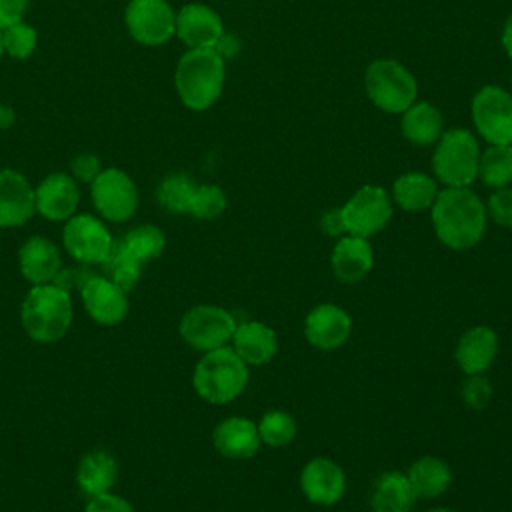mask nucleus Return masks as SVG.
<instances>
[{
    "mask_svg": "<svg viewBox=\"0 0 512 512\" xmlns=\"http://www.w3.org/2000/svg\"><path fill=\"white\" fill-rule=\"evenodd\" d=\"M124 22L130 36L144 46H160L176 34V12L168 0H130Z\"/></svg>",
    "mask_w": 512,
    "mask_h": 512,
    "instance_id": "obj_12",
    "label": "nucleus"
},
{
    "mask_svg": "<svg viewBox=\"0 0 512 512\" xmlns=\"http://www.w3.org/2000/svg\"><path fill=\"white\" fill-rule=\"evenodd\" d=\"M426 512H456V510L446 508V506H434V508H430V510H426Z\"/></svg>",
    "mask_w": 512,
    "mask_h": 512,
    "instance_id": "obj_45",
    "label": "nucleus"
},
{
    "mask_svg": "<svg viewBox=\"0 0 512 512\" xmlns=\"http://www.w3.org/2000/svg\"><path fill=\"white\" fill-rule=\"evenodd\" d=\"M36 196V212L52 222H66L72 218L80 204L78 182L64 174L52 172L34 188Z\"/></svg>",
    "mask_w": 512,
    "mask_h": 512,
    "instance_id": "obj_16",
    "label": "nucleus"
},
{
    "mask_svg": "<svg viewBox=\"0 0 512 512\" xmlns=\"http://www.w3.org/2000/svg\"><path fill=\"white\" fill-rule=\"evenodd\" d=\"M320 230H322L324 236H330V238H340V236L346 234V226H344L340 208L326 210V212L320 216Z\"/></svg>",
    "mask_w": 512,
    "mask_h": 512,
    "instance_id": "obj_41",
    "label": "nucleus"
},
{
    "mask_svg": "<svg viewBox=\"0 0 512 512\" xmlns=\"http://www.w3.org/2000/svg\"><path fill=\"white\" fill-rule=\"evenodd\" d=\"M18 266L32 286L54 282L62 272L60 248L46 236H30L18 250Z\"/></svg>",
    "mask_w": 512,
    "mask_h": 512,
    "instance_id": "obj_20",
    "label": "nucleus"
},
{
    "mask_svg": "<svg viewBox=\"0 0 512 512\" xmlns=\"http://www.w3.org/2000/svg\"><path fill=\"white\" fill-rule=\"evenodd\" d=\"M438 194L436 178L424 172H404L392 184V200L406 212L428 210Z\"/></svg>",
    "mask_w": 512,
    "mask_h": 512,
    "instance_id": "obj_27",
    "label": "nucleus"
},
{
    "mask_svg": "<svg viewBox=\"0 0 512 512\" xmlns=\"http://www.w3.org/2000/svg\"><path fill=\"white\" fill-rule=\"evenodd\" d=\"M194 392L208 404H228L236 400L248 386V366L232 350L222 346L196 362L192 372Z\"/></svg>",
    "mask_w": 512,
    "mask_h": 512,
    "instance_id": "obj_4",
    "label": "nucleus"
},
{
    "mask_svg": "<svg viewBox=\"0 0 512 512\" xmlns=\"http://www.w3.org/2000/svg\"><path fill=\"white\" fill-rule=\"evenodd\" d=\"M232 312L216 304H198L184 312L178 324L180 338L198 352H210L228 346L236 330Z\"/></svg>",
    "mask_w": 512,
    "mask_h": 512,
    "instance_id": "obj_7",
    "label": "nucleus"
},
{
    "mask_svg": "<svg viewBox=\"0 0 512 512\" xmlns=\"http://www.w3.org/2000/svg\"><path fill=\"white\" fill-rule=\"evenodd\" d=\"M346 234L370 238L386 228L392 218V198L376 184L358 188L340 208Z\"/></svg>",
    "mask_w": 512,
    "mask_h": 512,
    "instance_id": "obj_9",
    "label": "nucleus"
},
{
    "mask_svg": "<svg viewBox=\"0 0 512 512\" xmlns=\"http://www.w3.org/2000/svg\"><path fill=\"white\" fill-rule=\"evenodd\" d=\"M224 34V24L216 10L206 4H186L176 14V36L188 48H214Z\"/></svg>",
    "mask_w": 512,
    "mask_h": 512,
    "instance_id": "obj_18",
    "label": "nucleus"
},
{
    "mask_svg": "<svg viewBox=\"0 0 512 512\" xmlns=\"http://www.w3.org/2000/svg\"><path fill=\"white\" fill-rule=\"evenodd\" d=\"M74 318L72 298L66 288L56 282L32 286L20 308L24 332L40 344H52L66 336Z\"/></svg>",
    "mask_w": 512,
    "mask_h": 512,
    "instance_id": "obj_3",
    "label": "nucleus"
},
{
    "mask_svg": "<svg viewBox=\"0 0 512 512\" xmlns=\"http://www.w3.org/2000/svg\"><path fill=\"white\" fill-rule=\"evenodd\" d=\"M416 492L408 480V474L402 470L382 472L370 494L372 512H410L416 502Z\"/></svg>",
    "mask_w": 512,
    "mask_h": 512,
    "instance_id": "obj_24",
    "label": "nucleus"
},
{
    "mask_svg": "<svg viewBox=\"0 0 512 512\" xmlns=\"http://www.w3.org/2000/svg\"><path fill=\"white\" fill-rule=\"evenodd\" d=\"M488 216L502 228H512V188H496L486 204Z\"/></svg>",
    "mask_w": 512,
    "mask_h": 512,
    "instance_id": "obj_37",
    "label": "nucleus"
},
{
    "mask_svg": "<svg viewBox=\"0 0 512 512\" xmlns=\"http://www.w3.org/2000/svg\"><path fill=\"white\" fill-rule=\"evenodd\" d=\"M214 50H216L222 58L234 56V54H238V50H240V42H238V38H234V36L222 34V38L218 40V44L214 46Z\"/></svg>",
    "mask_w": 512,
    "mask_h": 512,
    "instance_id": "obj_42",
    "label": "nucleus"
},
{
    "mask_svg": "<svg viewBox=\"0 0 512 512\" xmlns=\"http://www.w3.org/2000/svg\"><path fill=\"white\" fill-rule=\"evenodd\" d=\"M230 342L232 350L240 356V360L246 366L268 364L278 352L276 332L260 320H246L236 324Z\"/></svg>",
    "mask_w": 512,
    "mask_h": 512,
    "instance_id": "obj_23",
    "label": "nucleus"
},
{
    "mask_svg": "<svg viewBox=\"0 0 512 512\" xmlns=\"http://www.w3.org/2000/svg\"><path fill=\"white\" fill-rule=\"evenodd\" d=\"M400 132L412 146H434L444 132L442 112L430 102H414L402 112Z\"/></svg>",
    "mask_w": 512,
    "mask_h": 512,
    "instance_id": "obj_25",
    "label": "nucleus"
},
{
    "mask_svg": "<svg viewBox=\"0 0 512 512\" xmlns=\"http://www.w3.org/2000/svg\"><path fill=\"white\" fill-rule=\"evenodd\" d=\"M502 48L506 56L512 60V14L506 18L504 28H502Z\"/></svg>",
    "mask_w": 512,
    "mask_h": 512,
    "instance_id": "obj_43",
    "label": "nucleus"
},
{
    "mask_svg": "<svg viewBox=\"0 0 512 512\" xmlns=\"http://www.w3.org/2000/svg\"><path fill=\"white\" fill-rule=\"evenodd\" d=\"M118 478L116 458L102 448L86 452L76 466V484L88 496L110 492Z\"/></svg>",
    "mask_w": 512,
    "mask_h": 512,
    "instance_id": "obj_26",
    "label": "nucleus"
},
{
    "mask_svg": "<svg viewBox=\"0 0 512 512\" xmlns=\"http://www.w3.org/2000/svg\"><path fill=\"white\" fill-rule=\"evenodd\" d=\"M224 78L226 64L214 48H188L176 64L174 86L186 108L202 112L220 98Z\"/></svg>",
    "mask_w": 512,
    "mask_h": 512,
    "instance_id": "obj_2",
    "label": "nucleus"
},
{
    "mask_svg": "<svg viewBox=\"0 0 512 512\" xmlns=\"http://www.w3.org/2000/svg\"><path fill=\"white\" fill-rule=\"evenodd\" d=\"M194 188L196 182L188 174L174 172L158 184L156 200L170 214H188Z\"/></svg>",
    "mask_w": 512,
    "mask_h": 512,
    "instance_id": "obj_31",
    "label": "nucleus"
},
{
    "mask_svg": "<svg viewBox=\"0 0 512 512\" xmlns=\"http://www.w3.org/2000/svg\"><path fill=\"white\" fill-rule=\"evenodd\" d=\"M510 86H512V78H510ZM512 94V92H510Z\"/></svg>",
    "mask_w": 512,
    "mask_h": 512,
    "instance_id": "obj_47",
    "label": "nucleus"
},
{
    "mask_svg": "<svg viewBox=\"0 0 512 512\" xmlns=\"http://www.w3.org/2000/svg\"><path fill=\"white\" fill-rule=\"evenodd\" d=\"M84 512H136V510L126 498H122L114 492H104V494L92 496L88 500Z\"/></svg>",
    "mask_w": 512,
    "mask_h": 512,
    "instance_id": "obj_39",
    "label": "nucleus"
},
{
    "mask_svg": "<svg viewBox=\"0 0 512 512\" xmlns=\"http://www.w3.org/2000/svg\"><path fill=\"white\" fill-rule=\"evenodd\" d=\"M300 490L316 506H334L346 494V474L338 462L316 456L300 470Z\"/></svg>",
    "mask_w": 512,
    "mask_h": 512,
    "instance_id": "obj_14",
    "label": "nucleus"
},
{
    "mask_svg": "<svg viewBox=\"0 0 512 512\" xmlns=\"http://www.w3.org/2000/svg\"><path fill=\"white\" fill-rule=\"evenodd\" d=\"M430 218L436 238L446 248L462 252L474 248L482 240L488 212L482 198L470 186H444L430 206Z\"/></svg>",
    "mask_w": 512,
    "mask_h": 512,
    "instance_id": "obj_1",
    "label": "nucleus"
},
{
    "mask_svg": "<svg viewBox=\"0 0 512 512\" xmlns=\"http://www.w3.org/2000/svg\"><path fill=\"white\" fill-rule=\"evenodd\" d=\"M476 132L488 144H512V94L502 86H482L470 102Z\"/></svg>",
    "mask_w": 512,
    "mask_h": 512,
    "instance_id": "obj_8",
    "label": "nucleus"
},
{
    "mask_svg": "<svg viewBox=\"0 0 512 512\" xmlns=\"http://www.w3.org/2000/svg\"><path fill=\"white\" fill-rule=\"evenodd\" d=\"M102 268H104L106 278H110L122 290L130 292L138 284L144 264L140 260H136L134 256H130L118 242H114L112 252L102 262Z\"/></svg>",
    "mask_w": 512,
    "mask_h": 512,
    "instance_id": "obj_32",
    "label": "nucleus"
},
{
    "mask_svg": "<svg viewBox=\"0 0 512 512\" xmlns=\"http://www.w3.org/2000/svg\"><path fill=\"white\" fill-rule=\"evenodd\" d=\"M352 332L350 314L332 302L314 306L304 318V336L310 346L330 352L346 344Z\"/></svg>",
    "mask_w": 512,
    "mask_h": 512,
    "instance_id": "obj_15",
    "label": "nucleus"
},
{
    "mask_svg": "<svg viewBox=\"0 0 512 512\" xmlns=\"http://www.w3.org/2000/svg\"><path fill=\"white\" fill-rule=\"evenodd\" d=\"M96 212L108 222H126L138 210V188L120 168H106L90 182Z\"/></svg>",
    "mask_w": 512,
    "mask_h": 512,
    "instance_id": "obj_10",
    "label": "nucleus"
},
{
    "mask_svg": "<svg viewBox=\"0 0 512 512\" xmlns=\"http://www.w3.org/2000/svg\"><path fill=\"white\" fill-rule=\"evenodd\" d=\"M62 244L68 256L80 264H102L112 252L114 238L106 224L92 214H74L64 222Z\"/></svg>",
    "mask_w": 512,
    "mask_h": 512,
    "instance_id": "obj_11",
    "label": "nucleus"
},
{
    "mask_svg": "<svg viewBox=\"0 0 512 512\" xmlns=\"http://www.w3.org/2000/svg\"><path fill=\"white\" fill-rule=\"evenodd\" d=\"M2 40H4V52L8 56L24 60L36 50L38 36H36V30L30 24L20 20V22L2 30Z\"/></svg>",
    "mask_w": 512,
    "mask_h": 512,
    "instance_id": "obj_35",
    "label": "nucleus"
},
{
    "mask_svg": "<svg viewBox=\"0 0 512 512\" xmlns=\"http://www.w3.org/2000/svg\"><path fill=\"white\" fill-rule=\"evenodd\" d=\"M118 244L130 256H134L136 260L146 264V262L158 258L164 252L166 236L154 224H140V226H134L132 230H128Z\"/></svg>",
    "mask_w": 512,
    "mask_h": 512,
    "instance_id": "obj_30",
    "label": "nucleus"
},
{
    "mask_svg": "<svg viewBox=\"0 0 512 512\" xmlns=\"http://www.w3.org/2000/svg\"><path fill=\"white\" fill-rule=\"evenodd\" d=\"M364 88L370 102L390 114H402L416 102L414 74L394 58H378L364 72Z\"/></svg>",
    "mask_w": 512,
    "mask_h": 512,
    "instance_id": "obj_6",
    "label": "nucleus"
},
{
    "mask_svg": "<svg viewBox=\"0 0 512 512\" xmlns=\"http://www.w3.org/2000/svg\"><path fill=\"white\" fill-rule=\"evenodd\" d=\"M478 178L494 190L512 184V144H490L480 152Z\"/></svg>",
    "mask_w": 512,
    "mask_h": 512,
    "instance_id": "obj_29",
    "label": "nucleus"
},
{
    "mask_svg": "<svg viewBox=\"0 0 512 512\" xmlns=\"http://www.w3.org/2000/svg\"><path fill=\"white\" fill-rule=\"evenodd\" d=\"M226 204H228L226 192L220 186L196 184L188 214H192L198 220H214V218L222 216V212L226 210Z\"/></svg>",
    "mask_w": 512,
    "mask_h": 512,
    "instance_id": "obj_34",
    "label": "nucleus"
},
{
    "mask_svg": "<svg viewBox=\"0 0 512 512\" xmlns=\"http://www.w3.org/2000/svg\"><path fill=\"white\" fill-rule=\"evenodd\" d=\"M498 336L490 326L478 324L464 330L456 342L454 358L458 368L468 374H484L496 360Z\"/></svg>",
    "mask_w": 512,
    "mask_h": 512,
    "instance_id": "obj_21",
    "label": "nucleus"
},
{
    "mask_svg": "<svg viewBox=\"0 0 512 512\" xmlns=\"http://www.w3.org/2000/svg\"><path fill=\"white\" fill-rule=\"evenodd\" d=\"M14 122H16V114H14L12 106L0 104V130H8Z\"/></svg>",
    "mask_w": 512,
    "mask_h": 512,
    "instance_id": "obj_44",
    "label": "nucleus"
},
{
    "mask_svg": "<svg viewBox=\"0 0 512 512\" xmlns=\"http://www.w3.org/2000/svg\"><path fill=\"white\" fill-rule=\"evenodd\" d=\"M480 144L466 128L444 130L434 144L432 170L438 182L452 188L470 186L478 178Z\"/></svg>",
    "mask_w": 512,
    "mask_h": 512,
    "instance_id": "obj_5",
    "label": "nucleus"
},
{
    "mask_svg": "<svg viewBox=\"0 0 512 512\" xmlns=\"http://www.w3.org/2000/svg\"><path fill=\"white\" fill-rule=\"evenodd\" d=\"M70 172H72V178H74L76 182L90 184V182L102 172L100 158H98L96 154H90V152L78 154V156H74L72 162H70Z\"/></svg>",
    "mask_w": 512,
    "mask_h": 512,
    "instance_id": "obj_38",
    "label": "nucleus"
},
{
    "mask_svg": "<svg viewBox=\"0 0 512 512\" xmlns=\"http://www.w3.org/2000/svg\"><path fill=\"white\" fill-rule=\"evenodd\" d=\"M460 396L472 410H484L492 400V384L484 374H468L462 382Z\"/></svg>",
    "mask_w": 512,
    "mask_h": 512,
    "instance_id": "obj_36",
    "label": "nucleus"
},
{
    "mask_svg": "<svg viewBox=\"0 0 512 512\" xmlns=\"http://www.w3.org/2000/svg\"><path fill=\"white\" fill-rule=\"evenodd\" d=\"M4 54V40H2V30H0V56Z\"/></svg>",
    "mask_w": 512,
    "mask_h": 512,
    "instance_id": "obj_46",
    "label": "nucleus"
},
{
    "mask_svg": "<svg viewBox=\"0 0 512 512\" xmlns=\"http://www.w3.org/2000/svg\"><path fill=\"white\" fill-rule=\"evenodd\" d=\"M256 426H258L260 442L270 446V448H284L298 434V424H296L294 416L284 412V410H270V412H266L256 422Z\"/></svg>",
    "mask_w": 512,
    "mask_h": 512,
    "instance_id": "obj_33",
    "label": "nucleus"
},
{
    "mask_svg": "<svg viewBox=\"0 0 512 512\" xmlns=\"http://www.w3.org/2000/svg\"><path fill=\"white\" fill-rule=\"evenodd\" d=\"M408 480L418 498H438L442 496L452 484V470L450 466L438 456H420L408 468Z\"/></svg>",
    "mask_w": 512,
    "mask_h": 512,
    "instance_id": "obj_28",
    "label": "nucleus"
},
{
    "mask_svg": "<svg viewBox=\"0 0 512 512\" xmlns=\"http://www.w3.org/2000/svg\"><path fill=\"white\" fill-rule=\"evenodd\" d=\"M126 294V290L106 276H88L80 286V300L86 314L102 326H114L126 318L130 308Z\"/></svg>",
    "mask_w": 512,
    "mask_h": 512,
    "instance_id": "obj_13",
    "label": "nucleus"
},
{
    "mask_svg": "<svg viewBox=\"0 0 512 512\" xmlns=\"http://www.w3.org/2000/svg\"><path fill=\"white\" fill-rule=\"evenodd\" d=\"M36 212V196L24 174L12 168L0 170V228L26 224Z\"/></svg>",
    "mask_w": 512,
    "mask_h": 512,
    "instance_id": "obj_17",
    "label": "nucleus"
},
{
    "mask_svg": "<svg viewBox=\"0 0 512 512\" xmlns=\"http://www.w3.org/2000/svg\"><path fill=\"white\" fill-rule=\"evenodd\" d=\"M330 266L334 276L344 284H356L364 280L374 266V250L368 238L344 234L336 240Z\"/></svg>",
    "mask_w": 512,
    "mask_h": 512,
    "instance_id": "obj_19",
    "label": "nucleus"
},
{
    "mask_svg": "<svg viewBox=\"0 0 512 512\" xmlns=\"http://www.w3.org/2000/svg\"><path fill=\"white\" fill-rule=\"evenodd\" d=\"M214 448L230 460H248L262 446L258 426L246 416H228L212 432Z\"/></svg>",
    "mask_w": 512,
    "mask_h": 512,
    "instance_id": "obj_22",
    "label": "nucleus"
},
{
    "mask_svg": "<svg viewBox=\"0 0 512 512\" xmlns=\"http://www.w3.org/2000/svg\"><path fill=\"white\" fill-rule=\"evenodd\" d=\"M28 0H0V30L22 20Z\"/></svg>",
    "mask_w": 512,
    "mask_h": 512,
    "instance_id": "obj_40",
    "label": "nucleus"
}]
</instances>
